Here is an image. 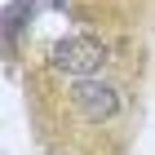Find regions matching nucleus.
<instances>
[{
	"label": "nucleus",
	"instance_id": "f257e3e1",
	"mask_svg": "<svg viewBox=\"0 0 155 155\" xmlns=\"http://www.w3.org/2000/svg\"><path fill=\"white\" fill-rule=\"evenodd\" d=\"M62 107H67V115L75 120V124H84V129H102V124H111V120L120 115V89L111 80H102V75H80V80L67 84V97H62Z\"/></svg>",
	"mask_w": 155,
	"mask_h": 155
},
{
	"label": "nucleus",
	"instance_id": "f03ea898",
	"mask_svg": "<svg viewBox=\"0 0 155 155\" xmlns=\"http://www.w3.org/2000/svg\"><path fill=\"white\" fill-rule=\"evenodd\" d=\"M49 67L67 80H80V75H97L107 67V45L97 36H67L49 49Z\"/></svg>",
	"mask_w": 155,
	"mask_h": 155
}]
</instances>
